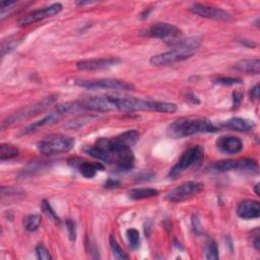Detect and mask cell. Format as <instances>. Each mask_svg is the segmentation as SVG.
Segmentation results:
<instances>
[{
	"instance_id": "6da1fadb",
	"label": "cell",
	"mask_w": 260,
	"mask_h": 260,
	"mask_svg": "<svg viewBox=\"0 0 260 260\" xmlns=\"http://www.w3.org/2000/svg\"><path fill=\"white\" fill-rule=\"evenodd\" d=\"M140 140V134L136 130H127V132L115 138H100L94 146H86L82 150L101 162L109 165H115L121 154L132 148Z\"/></svg>"
},
{
	"instance_id": "7a4b0ae2",
	"label": "cell",
	"mask_w": 260,
	"mask_h": 260,
	"mask_svg": "<svg viewBox=\"0 0 260 260\" xmlns=\"http://www.w3.org/2000/svg\"><path fill=\"white\" fill-rule=\"evenodd\" d=\"M216 132H218V127L206 118H179L171 123L167 129L169 136L176 140Z\"/></svg>"
},
{
	"instance_id": "3957f363",
	"label": "cell",
	"mask_w": 260,
	"mask_h": 260,
	"mask_svg": "<svg viewBox=\"0 0 260 260\" xmlns=\"http://www.w3.org/2000/svg\"><path fill=\"white\" fill-rule=\"evenodd\" d=\"M116 111L122 112H136L148 111L158 113H175L178 107L174 103L158 102L150 100L138 99L134 96H114Z\"/></svg>"
},
{
	"instance_id": "277c9868",
	"label": "cell",
	"mask_w": 260,
	"mask_h": 260,
	"mask_svg": "<svg viewBox=\"0 0 260 260\" xmlns=\"http://www.w3.org/2000/svg\"><path fill=\"white\" fill-rule=\"evenodd\" d=\"M58 100L57 94H50L48 96H45L44 99L41 101L32 104L30 106H28L26 108H22L16 113L8 116L6 119L2 120V129L4 130L8 126H12L18 122L28 120L32 117H35L45 111H47L51 106H53Z\"/></svg>"
},
{
	"instance_id": "5b68a950",
	"label": "cell",
	"mask_w": 260,
	"mask_h": 260,
	"mask_svg": "<svg viewBox=\"0 0 260 260\" xmlns=\"http://www.w3.org/2000/svg\"><path fill=\"white\" fill-rule=\"evenodd\" d=\"M78 111H80V108L78 102L63 103V104L57 106L51 113H49L48 115L43 117L41 120L34 122L32 124H30V126H28L26 128H24L20 134V136H26V134H34L43 127L51 126V125L55 124L56 122L61 120L65 115L70 114V113H76V112H78Z\"/></svg>"
},
{
	"instance_id": "8992f818",
	"label": "cell",
	"mask_w": 260,
	"mask_h": 260,
	"mask_svg": "<svg viewBox=\"0 0 260 260\" xmlns=\"http://www.w3.org/2000/svg\"><path fill=\"white\" fill-rule=\"evenodd\" d=\"M204 158V148L202 146H194L188 148L179 160L176 162L175 166L170 170L169 177L172 179H176L182 173L190 170L196 169Z\"/></svg>"
},
{
	"instance_id": "52a82bcc",
	"label": "cell",
	"mask_w": 260,
	"mask_h": 260,
	"mask_svg": "<svg viewBox=\"0 0 260 260\" xmlns=\"http://www.w3.org/2000/svg\"><path fill=\"white\" fill-rule=\"evenodd\" d=\"M76 144L74 138L62 134L49 136L37 144L38 150L46 156L70 152Z\"/></svg>"
},
{
	"instance_id": "ba28073f",
	"label": "cell",
	"mask_w": 260,
	"mask_h": 260,
	"mask_svg": "<svg viewBox=\"0 0 260 260\" xmlns=\"http://www.w3.org/2000/svg\"><path fill=\"white\" fill-rule=\"evenodd\" d=\"M76 84L86 90H134L136 88L132 84L115 80V78H99V80H78Z\"/></svg>"
},
{
	"instance_id": "9c48e42d",
	"label": "cell",
	"mask_w": 260,
	"mask_h": 260,
	"mask_svg": "<svg viewBox=\"0 0 260 260\" xmlns=\"http://www.w3.org/2000/svg\"><path fill=\"white\" fill-rule=\"evenodd\" d=\"M204 190V184L200 182L188 181L180 184L166 194V200L169 202H182L196 196Z\"/></svg>"
},
{
	"instance_id": "30bf717a",
	"label": "cell",
	"mask_w": 260,
	"mask_h": 260,
	"mask_svg": "<svg viewBox=\"0 0 260 260\" xmlns=\"http://www.w3.org/2000/svg\"><path fill=\"white\" fill-rule=\"evenodd\" d=\"M146 35L156 39H160L172 45L182 38V32L179 28L168 22H158L152 24L146 32Z\"/></svg>"
},
{
	"instance_id": "8fae6325",
	"label": "cell",
	"mask_w": 260,
	"mask_h": 260,
	"mask_svg": "<svg viewBox=\"0 0 260 260\" xmlns=\"http://www.w3.org/2000/svg\"><path fill=\"white\" fill-rule=\"evenodd\" d=\"M76 102L80 110H90L96 112L116 111L115 98L112 96H88Z\"/></svg>"
},
{
	"instance_id": "7c38bea8",
	"label": "cell",
	"mask_w": 260,
	"mask_h": 260,
	"mask_svg": "<svg viewBox=\"0 0 260 260\" xmlns=\"http://www.w3.org/2000/svg\"><path fill=\"white\" fill-rule=\"evenodd\" d=\"M194 52L182 49V48H172L170 51L160 53L150 57V63L154 66H168V65L175 64L177 62H181L192 57Z\"/></svg>"
},
{
	"instance_id": "4fadbf2b",
	"label": "cell",
	"mask_w": 260,
	"mask_h": 260,
	"mask_svg": "<svg viewBox=\"0 0 260 260\" xmlns=\"http://www.w3.org/2000/svg\"><path fill=\"white\" fill-rule=\"evenodd\" d=\"M63 10V6L61 4H53L47 8H44L42 10H34L28 14H26L24 16H22L18 22V26H30L32 24H35L37 22L43 20L45 18L54 16L56 14H58L61 10Z\"/></svg>"
},
{
	"instance_id": "5bb4252c",
	"label": "cell",
	"mask_w": 260,
	"mask_h": 260,
	"mask_svg": "<svg viewBox=\"0 0 260 260\" xmlns=\"http://www.w3.org/2000/svg\"><path fill=\"white\" fill-rule=\"evenodd\" d=\"M190 12L194 14L200 16L202 18H206L208 20H230L232 18V16L216 6H210L208 4H194L190 6Z\"/></svg>"
},
{
	"instance_id": "9a60e30c",
	"label": "cell",
	"mask_w": 260,
	"mask_h": 260,
	"mask_svg": "<svg viewBox=\"0 0 260 260\" xmlns=\"http://www.w3.org/2000/svg\"><path fill=\"white\" fill-rule=\"evenodd\" d=\"M121 60L118 58L110 57V58H99V59H88L82 60L76 63V68L84 72H94V70H102L115 66Z\"/></svg>"
},
{
	"instance_id": "2e32d148",
	"label": "cell",
	"mask_w": 260,
	"mask_h": 260,
	"mask_svg": "<svg viewBox=\"0 0 260 260\" xmlns=\"http://www.w3.org/2000/svg\"><path fill=\"white\" fill-rule=\"evenodd\" d=\"M216 148L220 152L226 154H237L242 152L243 150V142L242 140L237 136H224L218 138Z\"/></svg>"
},
{
	"instance_id": "e0dca14e",
	"label": "cell",
	"mask_w": 260,
	"mask_h": 260,
	"mask_svg": "<svg viewBox=\"0 0 260 260\" xmlns=\"http://www.w3.org/2000/svg\"><path fill=\"white\" fill-rule=\"evenodd\" d=\"M72 162H70V164L76 167L78 169L80 173L84 178H88V179L94 178L96 176V172L105 170V167L102 162H90L80 160L76 158H72Z\"/></svg>"
},
{
	"instance_id": "ac0fdd59",
	"label": "cell",
	"mask_w": 260,
	"mask_h": 260,
	"mask_svg": "<svg viewBox=\"0 0 260 260\" xmlns=\"http://www.w3.org/2000/svg\"><path fill=\"white\" fill-rule=\"evenodd\" d=\"M237 214L243 220H255L260 216V204L256 200H247L239 204Z\"/></svg>"
},
{
	"instance_id": "d6986e66",
	"label": "cell",
	"mask_w": 260,
	"mask_h": 260,
	"mask_svg": "<svg viewBox=\"0 0 260 260\" xmlns=\"http://www.w3.org/2000/svg\"><path fill=\"white\" fill-rule=\"evenodd\" d=\"M222 127L226 129L233 130V132H249L255 127L254 121L244 119V118H239V117H233L228 119L226 121L222 122L220 124Z\"/></svg>"
},
{
	"instance_id": "ffe728a7",
	"label": "cell",
	"mask_w": 260,
	"mask_h": 260,
	"mask_svg": "<svg viewBox=\"0 0 260 260\" xmlns=\"http://www.w3.org/2000/svg\"><path fill=\"white\" fill-rule=\"evenodd\" d=\"M237 72L246 74H259L260 72V61L256 59H244L238 61L233 66Z\"/></svg>"
},
{
	"instance_id": "44dd1931",
	"label": "cell",
	"mask_w": 260,
	"mask_h": 260,
	"mask_svg": "<svg viewBox=\"0 0 260 260\" xmlns=\"http://www.w3.org/2000/svg\"><path fill=\"white\" fill-rule=\"evenodd\" d=\"M252 175H256L259 172L258 162L252 158H240L236 160V170Z\"/></svg>"
},
{
	"instance_id": "7402d4cb",
	"label": "cell",
	"mask_w": 260,
	"mask_h": 260,
	"mask_svg": "<svg viewBox=\"0 0 260 260\" xmlns=\"http://www.w3.org/2000/svg\"><path fill=\"white\" fill-rule=\"evenodd\" d=\"M158 191L154 188H136L128 192V196L132 200H142L158 196Z\"/></svg>"
},
{
	"instance_id": "603a6c76",
	"label": "cell",
	"mask_w": 260,
	"mask_h": 260,
	"mask_svg": "<svg viewBox=\"0 0 260 260\" xmlns=\"http://www.w3.org/2000/svg\"><path fill=\"white\" fill-rule=\"evenodd\" d=\"M96 119H98V116L94 115V114L82 115V116L72 119V121H68L66 124H64V128L68 129V130H78V129H80V128L84 127L86 125L94 122Z\"/></svg>"
},
{
	"instance_id": "cb8c5ba5",
	"label": "cell",
	"mask_w": 260,
	"mask_h": 260,
	"mask_svg": "<svg viewBox=\"0 0 260 260\" xmlns=\"http://www.w3.org/2000/svg\"><path fill=\"white\" fill-rule=\"evenodd\" d=\"M20 150L16 146L8 144H2L0 146V160L2 162L14 158L18 156Z\"/></svg>"
},
{
	"instance_id": "d4e9b609",
	"label": "cell",
	"mask_w": 260,
	"mask_h": 260,
	"mask_svg": "<svg viewBox=\"0 0 260 260\" xmlns=\"http://www.w3.org/2000/svg\"><path fill=\"white\" fill-rule=\"evenodd\" d=\"M42 224V218L40 214H30L24 220V229L28 232H36Z\"/></svg>"
},
{
	"instance_id": "484cf974",
	"label": "cell",
	"mask_w": 260,
	"mask_h": 260,
	"mask_svg": "<svg viewBox=\"0 0 260 260\" xmlns=\"http://www.w3.org/2000/svg\"><path fill=\"white\" fill-rule=\"evenodd\" d=\"M212 170L224 173V172H230L236 170V160H222L220 162H214L212 165Z\"/></svg>"
},
{
	"instance_id": "4316f807",
	"label": "cell",
	"mask_w": 260,
	"mask_h": 260,
	"mask_svg": "<svg viewBox=\"0 0 260 260\" xmlns=\"http://www.w3.org/2000/svg\"><path fill=\"white\" fill-rule=\"evenodd\" d=\"M22 40V38H16V37H10L8 40H2V48H0V51H2V57L14 50L20 45Z\"/></svg>"
},
{
	"instance_id": "83f0119b",
	"label": "cell",
	"mask_w": 260,
	"mask_h": 260,
	"mask_svg": "<svg viewBox=\"0 0 260 260\" xmlns=\"http://www.w3.org/2000/svg\"><path fill=\"white\" fill-rule=\"evenodd\" d=\"M126 237L129 243V247L132 250H136L140 245V232L134 229V228H130L126 231Z\"/></svg>"
},
{
	"instance_id": "f1b7e54d",
	"label": "cell",
	"mask_w": 260,
	"mask_h": 260,
	"mask_svg": "<svg viewBox=\"0 0 260 260\" xmlns=\"http://www.w3.org/2000/svg\"><path fill=\"white\" fill-rule=\"evenodd\" d=\"M109 243H110V247L112 249V253H113V255L116 259H120V260L128 259V256L122 250V248L120 247V245L118 244V242H117V240L115 239L114 236H110Z\"/></svg>"
},
{
	"instance_id": "f546056e",
	"label": "cell",
	"mask_w": 260,
	"mask_h": 260,
	"mask_svg": "<svg viewBox=\"0 0 260 260\" xmlns=\"http://www.w3.org/2000/svg\"><path fill=\"white\" fill-rule=\"evenodd\" d=\"M206 258L208 260H216L220 258L218 244L214 240H210L206 246Z\"/></svg>"
},
{
	"instance_id": "4dcf8cb0",
	"label": "cell",
	"mask_w": 260,
	"mask_h": 260,
	"mask_svg": "<svg viewBox=\"0 0 260 260\" xmlns=\"http://www.w3.org/2000/svg\"><path fill=\"white\" fill-rule=\"evenodd\" d=\"M41 208H42V210L43 212L49 218H51L54 222L56 224H60V218L57 216V214L55 212V210H53V208L51 206L50 202L48 200H43L42 204H41Z\"/></svg>"
},
{
	"instance_id": "1f68e13d",
	"label": "cell",
	"mask_w": 260,
	"mask_h": 260,
	"mask_svg": "<svg viewBox=\"0 0 260 260\" xmlns=\"http://www.w3.org/2000/svg\"><path fill=\"white\" fill-rule=\"evenodd\" d=\"M36 254H37L38 259H40V260H50V259H52V256H51L49 250L43 244H39L36 247Z\"/></svg>"
},
{
	"instance_id": "d6a6232c",
	"label": "cell",
	"mask_w": 260,
	"mask_h": 260,
	"mask_svg": "<svg viewBox=\"0 0 260 260\" xmlns=\"http://www.w3.org/2000/svg\"><path fill=\"white\" fill-rule=\"evenodd\" d=\"M214 82L222 86H233V84H241L242 80L237 78H220L214 80Z\"/></svg>"
},
{
	"instance_id": "836d02e7",
	"label": "cell",
	"mask_w": 260,
	"mask_h": 260,
	"mask_svg": "<svg viewBox=\"0 0 260 260\" xmlns=\"http://www.w3.org/2000/svg\"><path fill=\"white\" fill-rule=\"evenodd\" d=\"M65 224H66V230L68 232V236L70 241H76V222L72 220H66L65 222Z\"/></svg>"
},
{
	"instance_id": "e575fe53",
	"label": "cell",
	"mask_w": 260,
	"mask_h": 260,
	"mask_svg": "<svg viewBox=\"0 0 260 260\" xmlns=\"http://www.w3.org/2000/svg\"><path fill=\"white\" fill-rule=\"evenodd\" d=\"M242 99H243V96L241 92H233V109H237L240 106Z\"/></svg>"
},
{
	"instance_id": "d590c367",
	"label": "cell",
	"mask_w": 260,
	"mask_h": 260,
	"mask_svg": "<svg viewBox=\"0 0 260 260\" xmlns=\"http://www.w3.org/2000/svg\"><path fill=\"white\" fill-rule=\"evenodd\" d=\"M250 98L253 101H257L259 99V84L253 86L250 90Z\"/></svg>"
},
{
	"instance_id": "8d00e7d4",
	"label": "cell",
	"mask_w": 260,
	"mask_h": 260,
	"mask_svg": "<svg viewBox=\"0 0 260 260\" xmlns=\"http://www.w3.org/2000/svg\"><path fill=\"white\" fill-rule=\"evenodd\" d=\"M119 185H120L119 181H116V180H113V179H109L108 182L105 184V187H107V188H115V187H117Z\"/></svg>"
},
{
	"instance_id": "74e56055",
	"label": "cell",
	"mask_w": 260,
	"mask_h": 260,
	"mask_svg": "<svg viewBox=\"0 0 260 260\" xmlns=\"http://www.w3.org/2000/svg\"><path fill=\"white\" fill-rule=\"evenodd\" d=\"M244 46H246V47H248V48H255L256 47V43H254L253 41H251V40H242V41H240Z\"/></svg>"
},
{
	"instance_id": "f35d334b",
	"label": "cell",
	"mask_w": 260,
	"mask_h": 260,
	"mask_svg": "<svg viewBox=\"0 0 260 260\" xmlns=\"http://www.w3.org/2000/svg\"><path fill=\"white\" fill-rule=\"evenodd\" d=\"M186 99H187V100H192V103H193V104H200V101L198 100V98L195 96H193L192 94H188Z\"/></svg>"
},
{
	"instance_id": "ab89813d",
	"label": "cell",
	"mask_w": 260,
	"mask_h": 260,
	"mask_svg": "<svg viewBox=\"0 0 260 260\" xmlns=\"http://www.w3.org/2000/svg\"><path fill=\"white\" fill-rule=\"evenodd\" d=\"M76 6H86V4H94V2H76Z\"/></svg>"
},
{
	"instance_id": "60d3db41",
	"label": "cell",
	"mask_w": 260,
	"mask_h": 260,
	"mask_svg": "<svg viewBox=\"0 0 260 260\" xmlns=\"http://www.w3.org/2000/svg\"><path fill=\"white\" fill-rule=\"evenodd\" d=\"M259 183L258 184H256L255 185V187H254V190H255V193H256V195H259Z\"/></svg>"
}]
</instances>
